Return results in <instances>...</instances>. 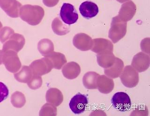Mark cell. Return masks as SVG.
<instances>
[{"instance_id":"obj_1","label":"cell","mask_w":150,"mask_h":116,"mask_svg":"<svg viewBox=\"0 0 150 116\" xmlns=\"http://www.w3.org/2000/svg\"><path fill=\"white\" fill-rule=\"evenodd\" d=\"M44 15L43 8L38 5H25L21 7L19 11V16L21 19L32 26L40 24Z\"/></svg>"},{"instance_id":"obj_2","label":"cell","mask_w":150,"mask_h":116,"mask_svg":"<svg viewBox=\"0 0 150 116\" xmlns=\"http://www.w3.org/2000/svg\"><path fill=\"white\" fill-rule=\"evenodd\" d=\"M127 28V22L121 20L118 15L112 18L111 28L108 32V37L113 43H116L125 36L126 34Z\"/></svg>"},{"instance_id":"obj_3","label":"cell","mask_w":150,"mask_h":116,"mask_svg":"<svg viewBox=\"0 0 150 116\" xmlns=\"http://www.w3.org/2000/svg\"><path fill=\"white\" fill-rule=\"evenodd\" d=\"M2 61L6 69L11 73L18 72L21 67V63L18 53L11 50L2 51Z\"/></svg>"},{"instance_id":"obj_4","label":"cell","mask_w":150,"mask_h":116,"mask_svg":"<svg viewBox=\"0 0 150 116\" xmlns=\"http://www.w3.org/2000/svg\"><path fill=\"white\" fill-rule=\"evenodd\" d=\"M120 79L122 84L129 88L136 87L139 80L138 72L131 65L124 68L120 75Z\"/></svg>"},{"instance_id":"obj_5","label":"cell","mask_w":150,"mask_h":116,"mask_svg":"<svg viewBox=\"0 0 150 116\" xmlns=\"http://www.w3.org/2000/svg\"><path fill=\"white\" fill-rule=\"evenodd\" d=\"M111 103L114 108L120 112H126L131 108L130 97L124 92H118L115 94L112 98Z\"/></svg>"},{"instance_id":"obj_6","label":"cell","mask_w":150,"mask_h":116,"mask_svg":"<svg viewBox=\"0 0 150 116\" xmlns=\"http://www.w3.org/2000/svg\"><path fill=\"white\" fill-rule=\"evenodd\" d=\"M60 16L63 22L69 25L76 23L79 19V14L75 7L68 3L62 5L60 10Z\"/></svg>"},{"instance_id":"obj_7","label":"cell","mask_w":150,"mask_h":116,"mask_svg":"<svg viewBox=\"0 0 150 116\" xmlns=\"http://www.w3.org/2000/svg\"><path fill=\"white\" fill-rule=\"evenodd\" d=\"M25 42V37L23 35L14 33L4 43L2 51L11 50L18 53L23 48Z\"/></svg>"},{"instance_id":"obj_8","label":"cell","mask_w":150,"mask_h":116,"mask_svg":"<svg viewBox=\"0 0 150 116\" xmlns=\"http://www.w3.org/2000/svg\"><path fill=\"white\" fill-rule=\"evenodd\" d=\"M88 104L87 96L83 94L78 93L70 100L69 108L74 114H81L85 112Z\"/></svg>"},{"instance_id":"obj_9","label":"cell","mask_w":150,"mask_h":116,"mask_svg":"<svg viewBox=\"0 0 150 116\" xmlns=\"http://www.w3.org/2000/svg\"><path fill=\"white\" fill-rule=\"evenodd\" d=\"M29 66L33 74L40 76L49 73L53 68L51 61L46 57L34 61Z\"/></svg>"},{"instance_id":"obj_10","label":"cell","mask_w":150,"mask_h":116,"mask_svg":"<svg viewBox=\"0 0 150 116\" xmlns=\"http://www.w3.org/2000/svg\"><path fill=\"white\" fill-rule=\"evenodd\" d=\"M22 7L21 3L17 0H0V7L12 18H18Z\"/></svg>"},{"instance_id":"obj_11","label":"cell","mask_w":150,"mask_h":116,"mask_svg":"<svg viewBox=\"0 0 150 116\" xmlns=\"http://www.w3.org/2000/svg\"><path fill=\"white\" fill-rule=\"evenodd\" d=\"M73 43L76 48L81 51H87L91 49L93 39L88 35L80 33L74 36Z\"/></svg>"},{"instance_id":"obj_12","label":"cell","mask_w":150,"mask_h":116,"mask_svg":"<svg viewBox=\"0 0 150 116\" xmlns=\"http://www.w3.org/2000/svg\"><path fill=\"white\" fill-rule=\"evenodd\" d=\"M150 58L149 55L143 52L136 54L131 63V65L137 72H144L150 67Z\"/></svg>"},{"instance_id":"obj_13","label":"cell","mask_w":150,"mask_h":116,"mask_svg":"<svg viewBox=\"0 0 150 116\" xmlns=\"http://www.w3.org/2000/svg\"><path fill=\"white\" fill-rule=\"evenodd\" d=\"M91 50L97 54L105 52H113L114 45L111 41L106 39H94L93 40V45Z\"/></svg>"},{"instance_id":"obj_14","label":"cell","mask_w":150,"mask_h":116,"mask_svg":"<svg viewBox=\"0 0 150 116\" xmlns=\"http://www.w3.org/2000/svg\"><path fill=\"white\" fill-rule=\"evenodd\" d=\"M136 4L133 1H129L122 5L118 16L121 20L127 22L133 18L136 14Z\"/></svg>"},{"instance_id":"obj_15","label":"cell","mask_w":150,"mask_h":116,"mask_svg":"<svg viewBox=\"0 0 150 116\" xmlns=\"http://www.w3.org/2000/svg\"><path fill=\"white\" fill-rule=\"evenodd\" d=\"M79 11L81 15L87 19L95 17L98 13L97 5L91 1L83 2L79 7Z\"/></svg>"},{"instance_id":"obj_16","label":"cell","mask_w":150,"mask_h":116,"mask_svg":"<svg viewBox=\"0 0 150 116\" xmlns=\"http://www.w3.org/2000/svg\"><path fill=\"white\" fill-rule=\"evenodd\" d=\"M80 72V66L74 61L68 63L62 68V73L64 77L70 80L76 78L79 75Z\"/></svg>"},{"instance_id":"obj_17","label":"cell","mask_w":150,"mask_h":116,"mask_svg":"<svg viewBox=\"0 0 150 116\" xmlns=\"http://www.w3.org/2000/svg\"><path fill=\"white\" fill-rule=\"evenodd\" d=\"M114 80L105 75H99L98 79L97 88L101 93L108 94L114 89Z\"/></svg>"},{"instance_id":"obj_18","label":"cell","mask_w":150,"mask_h":116,"mask_svg":"<svg viewBox=\"0 0 150 116\" xmlns=\"http://www.w3.org/2000/svg\"><path fill=\"white\" fill-rule=\"evenodd\" d=\"M124 68V63L120 58L116 57L114 64L108 68H105L104 73L105 75L112 78H116L121 75Z\"/></svg>"},{"instance_id":"obj_19","label":"cell","mask_w":150,"mask_h":116,"mask_svg":"<svg viewBox=\"0 0 150 116\" xmlns=\"http://www.w3.org/2000/svg\"><path fill=\"white\" fill-rule=\"evenodd\" d=\"M47 102L55 106H58L62 103L63 96L62 92L56 88H50L47 91L46 95Z\"/></svg>"},{"instance_id":"obj_20","label":"cell","mask_w":150,"mask_h":116,"mask_svg":"<svg viewBox=\"0 0 150 116\" xmlns=\"http://www.w3.org/2000/svg\"><path fill=\"white\" fill-rule=\"evenodd\" d=\"M116 59V57L112 52H105L97 54V59L98 65L103 68H106L111 67Z\"/></svg>"},{"instance_id":"obj_21","label":"cell","mask_w":150,"mask_h":116,"mask_svg":"<svg viewBox=\"0 0 150 116\" xmlns=\"http://www.w3.org/2000/svg\"><path fill=\"white\" fill-rule=\"evenodd\" d=\"M51 61L53 68L60 70L63 65L67 63V59L63 54L54 52L45 56Z\"/></svg>"},{"instance_id":"obj_22","label":"cell","mask_w":150,"mask_h":116,"mask_svg":"<svg viewBox=\"0 0 150 116\" xmlns=\"http://www.w3.org/2000/svg\"><path fill=\"white\" fill-rule=\"evenodd\" d=\"M100 75L95 72L90 71L86 73L83 78L84 87L87 89H97V82Z\"/></svg>"},{"instance_id":"obj_23","label":"cell","mask_w":150,"mask_h":116,"mask_svg":"<svg viewBox=\"0 0 150 116\" xmlns=\"http://www.w3.org/2000/svg\"><path fill=\"white\" fill-rule=\"evenodd\" d=\"M52 29L54 32L59 36H63L70 31V26L62 23L59 17L55 18L52 23Z\"/></svg>"},{"instance_id":"obj_24","label":"cell","mask_w":150,"mask_h":116,"mask_svg":"<svg viewBox=\"0 0 150 116\" xmlns=\"http://www.w3.org/2000/svg\"><path fill=\"white\" fill-rule=\"evenodd\" d=\"M33 73L30 66H23L21 71L14 74V78L19 82L27 83L33 77Z\"/></svg>"},{"instance_id":"obj_25","label":"cell","mask_w":150,"mask_h":116,"mask_svg":"<svg viewBox=\"0 0 150 116\" xmlns=\"http://www.w3.org/2000/svg\"><path fill=\"white\" fill-rule=\"evenodd\" d=\"M38 49L41 55L45 57L54 51V44L50 40L43 39L39 42Z\"/></svg>"},{"instance_id":"obj_26","label":"cell","mask_w":150,"mask_h":116,"mask_svg":"<svg viewBox=\"0 0 150 116\" xmlns=\"http://www.w3.org/2000/svg\"><path fill=\"white\" fill-rule=\"evenodd\" d=\"M11 102L16 108H22L25 104V97L21 92H15L11 96Z\"/></svg>"},{"instance_id":"obj_27","label":"cell","mask_w":150,"mask_h":116,"mask_svg":"<svg viewBox=\"0 0 150 116\" xmlns=\"http://www.w3.org/2000/svg\"><path fill=\"white\" fill-rule=\"evenodd\" d=\"M57 109L55 106L46 103L40 110V116H56Z\"/></svg>"},{"instance_id":"obj_28","label":"cell","mask_w":150,"mask_h":116,"mask_svg":"<svg viewBox=\"0 0 150 116\" xmlns=\"http://www.w3.org/2000/svg\"><path fill=\"white\" fill-rule=\"evenodd\" d=\"M27 84L29 87L31 89L33 90L38 89L42 86V78L40 75L33 74L32 78Z\"/></svg>"},{"instance_id":"obj_29","label":"cell","mask_w":150,"mask_h":116,"mask_svg":"<svg viewBox=\"0 0 150 116\" xmlns=\"http://www.w3.org/2000/svg\"><path fill=\"white\" fill-rule=\"evenodd\" d=\"M12 29L8 27H5L0 30V41L1 43H4L14 33Z\"/></svg>"},{"instance_id":"obj_30","label":"cell","mask_w":150,"mask_h":116,"mask_svg":"<svg viewBox=\"0 0 150 116\" xmlns=\"http://www.w3.org/2000/svg\"><path fill=\"white\" fill-rule=\"evenodd\" d=\"M9 95V90L6 85L0 82V103L6 100Z\"/></svg>"},{"instance_id":"obj_31","label":"cell","mask_w":150,"mask_h":116,"mask_svg":"<svg viewBox=\"0 0 150 116\" xmlns=\"http://www.w3.org/2000/svg\"><path fill=\"white\" fill-rule=\"evenodd\" d=\"M59 0H43V2L45 6L48 7H53L56 6Z\"/></svg>"},{"instance_id":"obj_32","label":"cell","mask_w":150,"mask_h":116,"mask_svg":"<svg viewBox=\"0 0 150 116\" xmlns=\"http://www.w3.org/2000/svg\"><path fill=\"white\" fill-rule=\"evenodd\" d=\"M2 51L0 50V65H1L2 64Z\"/></svg>"},{"instance_id":"obj_33","label":"cell","mask_w":150,"mask_h":116,"mask_svg":"<svg viewBox=\"0 0 150 116\" xmlns=\"http://www.w3.org/2000/svg\"><path fill=\"white\" fill-rule=\"evenodd\" d=\"M117 1H118L120 3H124V2H126V1H129L130 0H116Z\"/></svg>"},{"instance_id":"obj_34","label":"cell","mask_w":150,"mask_h":116,"mask_svg":"<svg viewBox=\"0 0 150 116\" xmlns=\"http://www.w3.org/2000/svg\"><path fill=\"white\" fill-rule=\"evenodd\" d=\"M2 27V23H1V22H0V30H1V29Z\"/></svg>"}]
</instances>
